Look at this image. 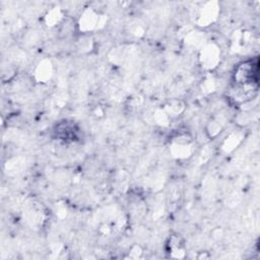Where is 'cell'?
<instances>
[{"mask_svg":"<svg viewBox=\"0 0 260 260\" xmlns=\"http://www.w3.org/2000/svg\"><path fill=\"white\" fill-rule=\"evenodd\" d=\"M245 137L244 132H242L241 130L238 131H234L232 132L222 142L221 144V151L224 153H230L233 152L237 147H239V145L243 142Z\"/></svg>","mask_w":260,"mask_h":260,"instance_id":"obj_10","label":"cell"},{"mask_svg":"<svg viewBox=\"0 0 260 260\" xmlns=\"http://www.w3.org/2000/svg\"><path fill=\"white\" fill-rule=\"evenodd\" d=\"M252 35L248 30H243V29H238L234 31L232 39H231V44H232V49L236 52L242 51L245 47L250 45L252 43Z\"/></svg>","mask_w":260,"mask_h":260,"instance_id":"obj_9","label":"cell"},{"mask_svg":"<svg viewBox=\"0 0 260 260\" xmlns=\"http://www.w3.org/2000/svg\"><path fill=\"white\" fill-rule=\"evenodd\" d=\"M153 120L157 125L161 127H166L170 124L171 118L167 115V113L162 109H157L153 113Z\"/></svg>","mask_w":260,"mask_h":260,"instance_id":"obj_16","label":"cell"},{"mask_svg":"<svg viewBox=\"0 0 260 260\" xmlns=\"http://www.w3.org/2000/svg\"><path fill=\"white\" fill-rule=\"evenodd\" d=\"M170 152L172 156L177 159L189 158L194 152V146L191 137L184 133H180L175 136L171 141Z\"/></svg>","mask_w":260,"mask_h":260,"instance_id":"obj_5","label":"cell"},{"mask_svg":"<svg viewBox=\"0 0 260 260\" xmlns=\"http://www.w3.org/2000/svg\"><path fill=\"white\" fill-rule=\"evenodd\" d=\"M167 247H168V252L170 253V256L172 258L182 259L186 256L184 239L178 234L170 236Z\"/></svg>","mask_w":260,"mask_h":260,"instance_id":"obj_8","label":"cell"},{"mask_svg":"<svg viewBox=\"0 0 260 260\" xmlns=\"http://www.w3.org/2000/svg\"><path fill=\"white\" fill-rule=\"evenodd\" d=\"M63 18H64L63 10L59 7H53L45 14L44 22L47 26L54 27L60 24L63 21Z\"/></svg>","mask_w":260,"mask_h":260,"instance_id":"obj_14","label":"cell"},{"mask_svg":"<svg viewBox=\"0 0 260 260\" xmlns=\"http://www.w3.org/2000/svg\"><path fill=\"white\" fill-rule=\"evenodd\" d=\"M107 19L105 15L100 14L93 8H86L81 13L77 22V26L79 31L87 34L103 27Z\"/></svg>","mask_w":260,"mask_h":260,"instance_id":"obj_3","label":"cell"},{"mask_svg":"<svg viewBox=\"0 0 260 260\" xmlns=\"http://www.w3.org/2000/svg\"><path fill=\"white\" fill-rule=\"evenodd\" d=\"M141 254H142V250L138 245H134L129 251V256L132 258H138L140 257Z\"/></svg>","mask_w":260,"mask_h":260,"instance_id":"obj_17","label":"cell"},{"mask_svg":"<svg viewBox=\"0 0 260 260\" xmlns=\"http://www.w3.org/2000/svg\"><path fill=\"white\" fill-rule=\"evenodd\" d=\"M205 35L199 30H191L185 36V44L193 50H200L206 44Z\"/></svg>","mask_w":260,"mask_h":260,"instance_id":"obj_11","label":"cell"},{"mask_svg":"<svg viewBox=\"0 0 260 260\" xmlns=\"http://www.w3.org/2000/svg\"><path fill=\"white\" fill-rule=\"evenodd\" d=\"M161 109L171 119L177 118L185 111V103L178 99H172L166 102Z\"/></svg>","mask_w":260,"mask_h":260,"instance_id":"obj_12","label":"cell"},{"mask_svg":"<svg viewBox=\"0 0 260 260\" xmlns=\"http://www.w3.org/2000/svg\"><path fill=\"white\" fill-rule=\"evenodd\" d=\"M259 79V59L258 57L245 60L237 65L233 73L235 85L258 84Z\"/></svg>","mask_w":260,"mask_h":260,"instance_id":"obj_1","label":"cell"},{"mask_svg":"<svg viewBox=\"0 0 260 260\" xmlns=\"http://www.w3.org/2000/svg\"><path fill=\"white\" fill-rule=\"evenodd\" d=\"M54 74V66L49 59L41 60L35 70H34V79L39 83L48 82Z\"/></svg>","mask_w":260,"mask_h":260,"instance_id":"obj_7","label":"cell"},{"mask_svg":"<svg viewBox=\"0 0 260 260\" xmlns=\"http://www.w3.org/2000/svg\"><path fill=\"white\" fill-rule=\"evenodd\" d=\"M200 66L206 71L214 70L220 62V49L215 43H206L198 55Z\"/></svg>","mask_w":260,"mask_h":260,"instance_id":"obj_2","label":"cell"},{"mask_svg":"<svg viewBox=\"0 0 260 260\" xmlns=\"http://www.w3.org/2000/svg\"><path fill=\"white\" fill-rule=\"evenodd\" d=\"M219 5L216 1H209L203 4L197 14L196 23L200 27H206L212 24L218 17Z\"/></svg>","mask_w":260,"mask_h":260,"instance_id":"obj_6","label":"cell"},{"mask_svg":"<svg viewBox=\"0 0 260 260\" xmlns=\"http://www.w3.org/2000/svg\"><path fill=\"white\" fill-rule=\"evenodd\" d=\"M57 140L63 143H73L79 139L80 129L72 120H62L58 122L53 130Z\"/></svg>","mask_w":260,"mask_h":260,"instance_id":"obj_4","label":"cell"},{"mask_svg":"<svg viewBox=\"0 0 260 260\" xmlns=\"http://www.w3.org/2000/svg\"><path fill=\"white\" fill-rule=\"evenodd\" d=\"M215 89H216V80H215V78L212 75L207 74L204 77V79L202 80V83H201L202 92H204L205 94H209V93H212Z\"/></svg>","mask_w":260,"mask_h":260,"instance_id":"obj_15","label":"cell"},{"mask_svg":"<svg viewBox=\"0 0 260 260\" xmlns=\"http://www.w3.org/2000/svg\"><path fill=\"white\" fill-rule=\"evenodd\" d=\"M224 121H225V118L223 116H217L211 119L205 127L206 135L210 139H213L216 136H218L224 128Z\"/></svg>","mask_w":260,"mask_h":260,"instance_id":"obj_13","label":"cell"}]
</instances>
